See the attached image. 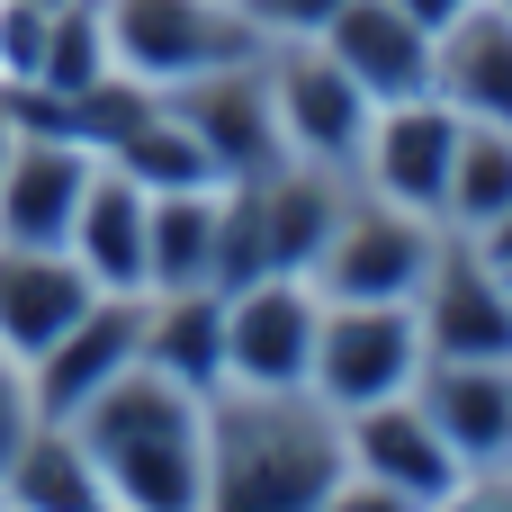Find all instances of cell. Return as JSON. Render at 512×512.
<instances>
[{
	"label": "cell",
	"mask_w": 512,
	"mask_h": 512,
	"mask_svg": "<svg viewBox=\"0 0 512 512\" xmlns=\"http://www.w3.org/2000/svg\"><path fill=\"white\" fill-rule=\"evenodd\" d=\"M0 512H9V504H0Z\"/></svg>",
	"instance_id": "obj_37"
},
{
	"label": "cell",
	"mask_w": 512,
	"mask_h": 512,
	"mask_svg": "<svg viewBox=\"0 0 512 512\" xmlns=\"http://www.w3.org/2000/svg\"><path fill=\"white\" fill-rule=\"evenodd\" d=\"M450 153H459V108H441L432 90L414 99H387L369 117V144H360V189L396 198V207H423L441 216V189H450Z\"/></svg>",
	"instance_id": "obj_11"
},
{
	"label": "cell",
	"mask_w": 512,
	"mask_h": 512,
	"mask_svg": "<svg viewBox=\"0 0 512 512\" xmlns=\"http://www.w3.org/2000/svg\"><path fill=\"white\" fill-rule=\"evenodd\" d=\"M0 162H9V108H0Z\"/></svg>",
	"instance_id": "obj_33"
},
{
	"label": "cell",
	"mask_w": 512,
	"mask_h": 512,
	"mask_svg": "<svg viewBox=\"0 0 512 512\" xmlns=\"http://www.w3.org/2000/svg\"><path fill=\"white\" fill-rule=\"evenodd\" d=\"M117 63V45H108V9L99 0H72V9H45V63H36V81L45 90H81V81H99Z\"/></svg>",
	"instance_id": "obj_25"
},
{
	"label": "cell",
	"mask_w": 512,
	"mask_h": 512,
	"mask_svg": "<svg viewBox=\"0 0 512 512\" xmlns=\"http://www.w3.org/2000/svg\"><path fill=\"white\" fill-rule=\"evenodd\" d=\"M423 324L414 306H333L324 297V333H315V369L306 387L333 405V414H360L378 396H405L423 378Z\"/></svg>",
	"instance_id": "obj_6"
},
{
	"label": "cell",
	"mask_w": 512,
	"mask_h": 512,
	"mask_svg": "<svg viewBox=\"0 0 512 512\" xmlns=\"http://www.w3.org/2000/svg\"><path fill=\"white\" fill-rule=\"evenodd\" d=\"M153 108H162V90H153V81H135L126 63H108L99 81H81V90L63 99V126H72V135H81V144L108 162V153H117V144H126V135H135Z\"/></svg>",
	"instance_id": "obj_24"
},
{
	"label": "cell",
	"mask_w": 512,
	"mask_h": 512,
	"mask_svg": "<svg viewBox=\"0 0 512 512\" xmlns=\"http://www.w3.org/2000/svg\"><path fill=\"white\" fill-rule=\"evenodd\" d=\"M36 432V387H27V360L0 342V468H9V450Z\"/></svg>",
	"instance_id": "obj_28"
},
{
	"label": "cell",
	"mask_w": 512,
	"mask_h": 512,
	"mask_svg": "<svg viewBox=\"0 0 512 512\" xmlns=\"http://www.w3.org/2000/svg\"><path fill=\"white\" fill-rule=\"evenodd\" d=\"M342 459H351L360 477L414 495V504H441V495L468 477V459L441 441V423L423 414L414 387H405V396H378V405H360V414H342Z\"/></svg>",
	"instance_id": "obj_12"
},
{
	"label": "cell",
	"mask_w": 512,
	"mask_h": 512,
	"mask_svg": "<svg viewBox=\"0 0 512 512\" xmlns=\"http://www.w3.org/2000/svg\"><path fill=\"white\" fill-rule=\"evenodd\" d=\"M504 9H512V0H504Z\"/></svg>",
	"instance_id": "obj_36"
},
{
	"label": "cell",
	"mask_w": 512,
	"mask_h": 512,
	"mask_svg": "<svg viewBox=\"0 0 512 512\" xmlns=\"http://www.w3.org/2000/svg\"><path fill=\"white\" fill-rule=\"evenodd\" d=\"M504 279H512V270H504Z\"/></svg>",
	"instance_id": "obj_35"
},
{
	"label": "cell",
	"mask_w": 512,
	"mask_h": 512,
	"mask_svg": "<svg viewBox=\"0 0 512 512\" xmlns=\"http://www.w3.org/2000/svg\"><path fill=\"white\" fill-rule=\"evenodd\" d=\"M342 414L315 387H216L198 512H315L342 477Z\"/></svg>",
	"instance_id": "obj_1"
},
{
	"label": "cell",
	"mask_w": 512,
	"mask_h": 512,
	"mask_svg": "<svg viewBox=\"0 0 512 512\" xmlns=\"http://www.w3.org/2000/svg\"><path fill=\"white\" fill-rule=\"evenodd\" d=\"M414 324L432 360H512V279L468 234H450L414 288Z\"/></svg>",
	"instance_id": "obj_8"
},
{
	"label": "cell",
	"mask_w": 512,
	"mask_h": 512,
	"mask_svg": "<svg viewBox=\"0 0 512 512\" xmlns=\"http://www.w3.org/2000/svg\"><path fill=\"white\" fill-rule=\"evenodd\" d=\"M261 81H270V108H279V144H288V162L360 171V144H369L378 99L333 63L324 36H270V45H261Z\"/></svg>",
	"instance_id": "obj_4"
},
{
	"label": "cell",
	"mask_w": 512,
	"mask_h": 512,
	"mask_svg": "<svg viewBox=\"0 0 512 512\" xmlns=\"http://www.w3.org/2000/svg\"><path fill=\"white\" fill-rule=\"evenodd\" d=\"M315 512H423V504H414V495H396V486H378V477H360V468H342V477H333V495H324Z\"/></svg>",
	"instance_id": "obj_29"
},
{
	"label": "cell",
	"mask_w": 512,
	"mask_h": 512,
	"mask_svg": "<svg viewBox=\"0 0 512 512\" xmlns=\"http://www.w3.org/2000/svg\"><path fill=\"white\" fill-rule=\"evenodd\" d=\"M432 99L477 117V126H512V9L504 0H468L432 36Z\"/></svg>",
	"instance_id": "obj_14"
},
{
	"label": "cell",
	"mask_w": 512,
	"mask_h": 512,
	"mask_svg": "<svg viewBox=\"0 0 512 512\" xmlns=\"http://www.w3.org/2000/svg\"><path fill=\"white\" fill-rule=\"evenodd\" d=\"M342 9H351V0H243V18H252L261 36H324Z\"/></svg>",
	"instance_id": "obj_27"
},
{
	"label": "cell",
	"mask_w": 512,
	"mask_h": 512,
	"mask_svg": "<svg viewBox=\"0 0 512 512\" xmlns=\"http://www.w3.org/2000/svg\"><path fill=\"white\" fill-rule=\"evenodd\" d=\"M36 63H45V9L36 0H0V90L36 81Z\"/></svg>",
	"instance_id": "obj_26"
},
{
	"label": "cell",
	"mask_w": 512,
	"mask_h": 512,
	"mask_svg": "<svg viewBox=\"0 0 512 512\" xmlns=\"http://www.w3.org/2000/svg\"><path fill=\"white\" fill-rule=\"evenodd\" d=\"M0 504L9 512H108V495H99V468H90L81 432L36 414V432L0 468Z\"/></svg>",
	"instance_id": "obj_21"
},
{
	"label": "cell",
	"mask_w": 512,
	"mask_h": 512,
	"mask_svg": "<svg viewBox=\"0 0 512 512\" xmlns=\"http://www.w3.org/2000/svg\"><path fill=\"white\" fill-rule=\"evenodd\" d=\"M108 9V45L135 81L153 90H180L198 72H225V63H252L270 36L243 18V0H99Z\"/></svg>",
	"instance_id": "obj_5"
},
{
	"label": "cell",
	"mask_w": 512,
	"mask_h": 512,
	"mask_svg": "<svg viewBox=\"0 0 512 512\" xmlns=\"http://www.w3.org/2000/svg\"><path fill=\"white\" fill-rule=\"evenodd\" d=\"M423 512H512V468H468L441 504H423Z\"/></svg>",
	"instance_id": "obj_30"
},
{
	"label": "cell",
	"mask_w": 512,
	"mask_h": 512,
	"mask_svg": "<svg viewBox=\"0 0 512 512\" xmlns=\"http://www.w3.org/2000/svg\"><path fill=\"white\" fill-rule=\"evenodd\" d=\"M468 243H477V252H486L495 270H512V207L495 216V225H486V234H468Z\"/></svg>",
	"instance_id": "obj_31"
},
{
	"label": "cell",
	"mask_w": 512,
	"mask_h": 512,
	"mask_svg": "<svg viewBox=\"0 0 512 512\" xmlns=\"http://www.w3.org/2000/svg\"><path fill=\"white\" fill-rule=\"evenodd\" d=\"M144 225H153V189H135L117 162H99L90 189H81V216H72L63 252L90 270V288H108V297H144Z\"/></svg>",
	"instance_id": "obj_16"
},
{
	"label": "cell",
	"mask_w": 512,
	"mask_h": 512,
	"mask_svg": "<svg viewBox=\"0 0 512 512\" xmlns=\"http://www.w3.org/2000/svg\"><path fill=\"white\" fill-rule=\"evenodd\" d=\"M108 162H117L135 189H153V198H162V189H216V162H207V144L189 135V117H180L171 99H162V108H153V117L108 153Z\"/></svg>",
	"instance_id": "obj_23"
},
{
	"label": "cell",
	"mask_w": 512,
	"mask_h": 512,
	"mask_svg": "<svg viewBox=\"0 0 512 512\" xmlns=\"http://www.w3.org/2000/svg\"><path fill=\"white\" fill-rule=\"evenodd\" d=\"M414 396L468 468H512V360H423Z\"/></svg>",
	"instance_id": "obj_15"
},
{
	"label": "cell",
	"mask_w": 512,
	"mask_h": 512,
	"mask_svg": "<svg viewBox=\"0 0 512 512\" xmlns=\"http://www.w3.org/2000/svg\"><path fill=\"white\" fill-rule=\"evenodd\" d=\"M36 9H72V0H36Z\"/></svg>",
	"instance_id": "obj_34"
},
{
	"label": "cell",
	"mask_w": 512,
	"mask_h": 512,
	"mask_svg": "<svg viewBox=\"0 0 512 512\" xmlns=\"http://www.w3.org/2000/svg\"><path fill=\"white\" fill-rule=\"evenodd\" d=\"M108 512H198V477H207V396L162 378V369H126L108 378L81 414H72Z\"/></svg>",
	"instance_id": "obj_2"
},
{
	"label": "cell",
	"mask_w": 512,
	"mask_h": 512,
	"mask_svg": "<svg viewBox=\"0 0 512 512\" xmlns=\"http://www.w3.org/2000/svg\"><path fill=\"white\" fill-rule=\"evenodd\" d=\"M324 333V297L297 270H261L225 288V387H306Z\"/></svg>",
	"instance_id": "obj_7"
},
{
	"label": "cell",
	"mask_w": 512,
	"mask_h": 512,
	"mask_svg": "<svg viewBox=\"0 0 512 512\" xmlns=\"http://www.w3.org/2000/svg\"><path fill=\"white\" fill-rule=\"evenodd\" d=\"M99 153L72 135H18L9 126V162H0V243H63L81 216Z\"/></svg>",
	"instance_id": "obj_13"
},
{
	"label": "cell",
	"mask_w": 512,
	"mask_h": 512,
	"mask_svg": "<svg viewBox=\"0 0 512 512\" xmlns=\"http://www.w3.org/2000/svg\"><path fill=\"white\" fill-rule=\"evenodd\" d=\"M396 9H405V18H414V27H432V36H441V27H450V18H459V9H468V0H396Z\"/></svg>",
	"instance_id": "obj_32"
},
{
	"label": "cell",
	"mask_w": 512,
	"mask_h": 512,
	"mask_svg": "<svg viewBox=\"0 0 512 512\" xmlns=\"http://www.w3.org/2000/svg\"><path fill=\"white\" fill-rule=\"evenodd\" d=\"M144 369L216 396L225 387V288H162V297H144Z\"/></svg>",
	"instance_id": "obj_19"
},
{
	"label": "cell",
	"mask_w": 512,
	"mask_h": 512,
	"mask_svg": "<svg viewBox=\"0 0 512 512\" xmlns=\"http://www.w3.org/2000/svg\"><path fill=\"white\" fill-rule=\"evenodd\" d=\"M512 207V126L459 117V153H450V189H441V225L450 234H486Z\"/></svg>",
	"instance_id": "obj_22"
},
{
	"label": "cell",
	"mask_w": 512,
	"mask_h": 512,
	"mask_svg": "<svg viewBox=\"0 0 512 512\" xmlns=\"http://www.w3.org/2000/svg\"><path fill=\"white\" fill-rule=\"evenodd\" d=\"M441 243H450L441 216L396 207V198H378V189L351 180V198H342V216H333V234H324V252H315L306 279L333 306H414V288L441 261Z\"/></svg>",
	"instance_id": "obj_3"
},
{
	"label": "cell",
	"mask_w": 512,
	"mask_h": 512,
	"mask_svg": "<svg viewBox=\"0 0 512 512\" xmlns=\"http://www.w3.org/2000/svg\"><path fill=\"white\" fill-rule=\"evenodd\" d=\"M180 117H189V135L207 144V162H216V180H270L279 162H288V144H279V108H270V81H261V54L252 63H225V72H198V81H180V90H162Z\"/></svg>",
	"instance_id": "obj_10"
},
{
	"label": "cell",
	"mask_w": 512,
	"mask_h": 512,
	"mask_svg": "<svg viewBox=\"0 0 512 512\" xmlns=\"http://www.w3.org/2000/svg\"><path fill=\"white\" fill-rule=\"evenodd\" d=\"M135 360H144V297H108V288H99V297L27 360L36 414H45V423H72V414H81L108 378H126Z\"/></svg>",
	"instance_id": "obj_9"
},
{
	"label": "cell",
	"mask_w": 512,
	"mask_h": 512,
	"mask_svg": "<svg viewBox=\"0 0 512 512\" xmlns=\"http://www.w3.org/2000/svg\"><path fill=\"white\" fill-rule=\"evenodd\" d=\"M90 297L99 288H90V270L63 243H0V342L18 360H36Z\"/></svg>",
	"instance_id": "obj_17"
},
{
	"label": "cell",
	"mask_w": 512,
	"mask_h": 512,
	"mask_svg": "<svg viewBox=\"0 0 512 512\" xmlns=\"http://www.w3.org/2000/svg\"><path fill=\"white\" fill-rule=\"evenodd\" d=\"M324 45H333V63H342L378 108L432 90V27H414L396 0H351V9L324 27Z\"/></svg>",
	"instance_id": "obj_18"
},
{
	"label": "cell",
	"mask_w": 512,
	"mask_h": 512,
	"mask_svg": "<svg viewBox=\"0 0 512 512\" xmlns=\"http://www.w3.org/2000/svg\"><path fill=\"white\" fill-rule=\"evenodd\" d=\"M216 243H225V180L216 189H162L153 225H144V297L216 288Z\"/></svg>",
	"instance_id": "obj_20"
}]
</instances>
